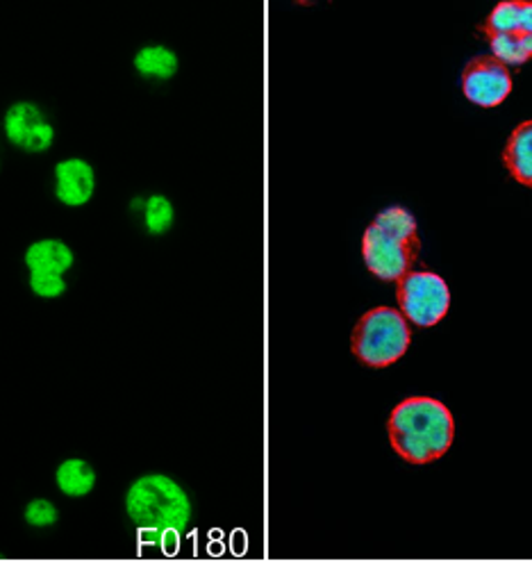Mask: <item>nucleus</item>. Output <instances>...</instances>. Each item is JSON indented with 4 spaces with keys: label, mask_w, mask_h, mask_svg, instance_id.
Listing matches in <instances>:
<instances>
[{
    "label": "nucleus",
    "mask_w": 532,
    "mask_h": 564,
    "mask_svg": "<svg viewBox=\"0 0 532 564\" xmlns=\"http://www.w3.org/2000/svg\"><path fill=\"white\" fill-rule=\"evenodd\" d=\"M482 32L487 37H491V34H510V32L532 34V3H523V0H508V3L496 6L482 25Z\"/></svg>",
    "instance_id": "12"
},
{
    "label": "nucleus",
    "mask_w": 532,
    "mask_h": 564,
    "mask_svg": "<svg viewBox=\"0 0 532 564\" xmlns=\"http://www.w3.org/2000/svg\"><path fill=\"white\" fill-rule=\"evenodd\" d=\"M132 66L144 80L166 83L177 74V68H181V57H177V53L166 44H146L137 48Z\"/></svg>",
    "instance_id": "10"
},
{
    "label": "nucleus",
    "mask_w": 532,
    "mask_h": 564,
    "mask_svg": "<svg viewBox=\"0 0 532 564\" xmlns=\"http://www.w3.org/2000/svg\"><path fill=\"white\" fill-rule=\"evenodd\" d=\"M28 288L37 299L57 301V299H62L68 292V280H66V275L28 273Z\"/></svg>",
    "instance_id": "16"
},
{
    "label": "nucleus",
    "mask_w": 532,
    "mask_h": 564,
    "mask_svg": "<svg viewBox=\"0 0 532 564\" xmlns=\"http://www.w3.org/2000/svg\"><path fill=\"white\" fill-rule=\"evenodd\" d=\"M493 57L501 59L506 66L508 64H525L532 59V34H521V32H510V34H491L489 37Z\"/></svg>",
    "instance_id": "14"
},
{
    "label": "nucleus",
    "mask_w": 532,
    "mask_h": 564,
    "mask_svg": "<svg viewBox=\"0 0 532 564\" xmlns=\"http://www.w3.org/2000/svg\"><path fill=\"white\" fill-rule=\"evenodd\" d=\"M3 134L14 149L30 155L48 153L55 144V126L32 100H17L3 115Z\"/></svg>",
    "instance_id": "6"
},
{
    "label": "nucleus",
    "mask_w": 532,
    "mask_h": 564,
    "mask_svg": "<svg viewBox=\"0 0 532 564\" xmlns=\"http://www.w3.org/2000/svg\"><path fill=\"white\" fill-rule=\"evenodd\" d=\"M397 282L399 305L412 324L428 328L444 319L450 305V292L442 275L433 271H410Z\"/></svg>",
    "instance_id": "5"
},
{
    "label": "nucleus",
    "mask_w": 532,
    "mask_h": 564,
    "mask_svg": "<svg viewBox=\"0 0 532 564\" xmlns=\"http://www.w3.org/2000/svg\"><path fill=\"white\" fill-rule=\"evenodd\" d=\"M123 508L137 528L141 544L175 553L192 521V501L185 487L166 474H144L130 482Z\"/></svg>",
    "instance_id": "1"
},
{
    "label": "nucleus",
    "mask_w": 532,
    "mask_h": 564,
    "mask_svg": "<svg viewBox=\"0 0 532 564\" xmlns=\"http://www.w3.org/2000/svg\"><path fill=\"white\" fill-rule=\"evenodd\" d=\"M55 487L66 499H85L96 489V469L85 457H66L55 469Z\"/></svg>",
    "instance_id": "11"
},
{
    "label": "nucleus",
    "mask_w": 532,
    "mask_h": 564,
    "mask_svg": "<svg viewBox=\"0 0 532 564\" xmlns=\"http://www.w3.org/2000/svg\"><path fill=\"white\" fill-rule=\"evenodd\" d=\"M23 264L28 273L40 275H66L76 264V251L64 239L44 237L28 243L23 253Z\"/></svg>",
    "instance_id": "9"
},
{
    "label": "nucleus",
    "mask_w": 532,
    "mask_h": 564,
    "mask_svg": "<svg viewBox=\"0 0 532 564\" xmlns=\"http://www.w3.org/2000/svg\"><path fill=\"white\" fill-rule=\"evenodd\" d=\"M141 224H144V230L153 237L166 235L175 224V207L171 198L164 194L146 196L144 209H141Z\"/></svg>",
    "instance_id": "15"
},
{
    "label": "nucleus",
    "mask_w": 532,
    "mask_h": 564,
    "mask_svg": "<svg viewBox=\"0 0 532 564\" xmlns=\"http://www.w3.org/2000/svg\"><path fill=\"white\" fill-rule=\"evenodd\" d=\"M98 187L96 169L80 155H68L53 166V196L59 205L78 209L94 200Z\"/></svg>",
    "instance_id": "8"
},
{
    "label": "nucleus",
    "mask_w": 532,
    "mask_h": 564,
    "mask_svg": "<svg viewBox=\"0 0 532 564\" xmlns=\"http://www.w3.org/2000/svg\"><path fill=\"white\" fill-rule=\"evenodd\" d=\"M389 442L403 460L428 465L450 448L455 423L448 408L428 397H414L399 403L389 416Z\"/></svg>",
    "instance_id": "2"
},
{
    "label": "nucleus",
    "mask_w": 532,
    "mask_h": 564,
    "mask_svg": "<svg viewBox=\"0 0 532 564\" xmlns=\"http://www.w3.org/2000/svg\"><path fill=\"white\" fill-rule=\"evenodd\" d=\"M412 330L392 307L369 310L352 330V352L362 365L382 369L399 362L410 348Z\"/></svg>",
    "instance_id": "4"
},
{
    "label": "nucleus",
    "mask_w": 532,
    "mask_h": 564,
    "mask_svg": "<svg viewBox=\"0 0 532 564\" xmlns=\"http://www.w3.org/2000/svg\"><path fill=\"white\" fill-rule=\"evenodd\" d=\"M416 221L403 207H387L367 228L362 256L369 271L382 280H401L419 260Z\"/></svg>",
    "instance_id": "3"
},
{
    "label": "nucleus",
    "mask_w": 532,
    "mask_h": 564,
    "mask_svg": "<svg viewBox=\"0 0 532 564\" xmlns=\"http://www.w3.org/2000/svg\"><path fill=\"white\" fill-rule=\"evenodd\" d=\"M503 162L521 185L532 187V121L521 123L510 134L503 151Z\"/></svg>",
    "instance_id": "13"
},
{
    "label": "nucleus",
    "mask_w": 532,
    "mask_h": 564,
    "mask_svg": "<svg viewBox=\"0 0 532 564\" xmlns=\"http://www.w3.org/2000/svg\"><path fill=\"white\" fill-rule=\"evenodd\" d=\"M23 519L30 528L44 531V528H53L59 521V512L57 506L48 499H32L23 510Z\"/></svg>",
    "instance_id": "17"
},
{
    "label": "nucleus",
    "mask_w": 532,
    "mask_h": 564,
    "mask_svg": "<svg viewBox=\"0 0 532 564\" xmlns=\"http://www.w3.org/2000/svg\"><path fill=\"white\" fill-rule=\"evenodd\" d=\"M463 89L471 102L482 105V108H493L512 91L510 70L493 55L474 57L463 74Z\"/></svg>",
    "instance_id": "7"
}]
</instances>
